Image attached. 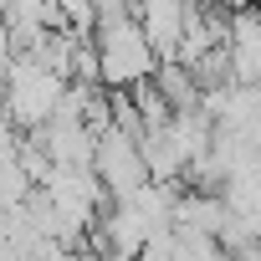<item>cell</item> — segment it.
Returning <instances> with one entry per match:
<instances>
[{
	"label": "cell",
	"mask_w": 261,
	"mask_h": 261,
	"mask_svg": "<svg viewBox=\"0 0 261 261\" xmlns=\"http://www.w3.org/2000/svg\"><path fill=\"white\" fill-rule=\"evenodd\" d=\"M97 77L113 87V92H128V87H139L154 77V51L139 31L134 16H118V21H97Z\"/></svg>",
	"instance_id": "1"
},
{
	"label": "cell",
	"mask_w": 261,
	"mask_h": 261,
	"mask_svg": "<svg viewBox=\"0 0 261 261\" xmlns=\"http://www.w3.org/2000/svg\"><path fill=\"white\" fill-rule=\"evenodd\" d=\"M251 11H256V16H261V0H256V6H251Z\"/></svg>",
	"instance_id": "2"
}]
</instances>
